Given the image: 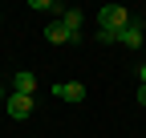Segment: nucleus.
I'll list each match as a JSON object with an SVG mask.
<instances>
[{"instance_id":"1","label":"nucleus","mask_w":146,"mask_h":138,"mask_svg":"<svg viewBox=\"0 0 146 138\" xmlns=\"http://www.w3.org/2000/svg\"><path fill=\"white\" fill-rule=\"evenodd\" d=\"M130 21H134V16H130V8H126V4H102V8H98V29L122 33Z\"/></svg>"},{"instance_id":"2","label":"nucleus","mask_w":146,"mask_h":138,"mask_svg":"<svg viewBox=\"0 0 146 138\" xmlns=\"http://www.w3.org/2000/svg\"><path fill=\"white\" fill-rule=\"evenodd\" d=\"M4 106H8V118L25 122V118L33 114V98H25V94H8V98H4Z\"/></svg>"},{"instance_id":"3","label":"nucleus","mask_w":146,"mask_h":138,"mask_svg":"<svg viewBox=\"0 0 146 138\" xmlns=\"http://www.w3.org/2000/svg\"><path fill=\"white\" fill-rule=\"evenodd\" d=\"M53 98H61V102H85V85L81 81H61V85H53Z\"/></svg>"},{"instance_id":"4","label":"nucleus","mask_w":146,"mask_h":138,"mask_svg":"<svg viewBox=\"0 0 146 138\" xmlns=\"http://www.w3.org/2000/svg\"><path fill=\"white\" fill-rule=\"evenodd\" d=\"M12 94H25V98H33V94H36V73L21 69V73L12 77Z\"/></svg>"},{"instance_id":"5","label":"nucleus","mask_w":146,"mask_h":138,"mask_svg":"<svg viewBox=\"0 0 146 138\" xmlns=\"http://www.w3.org/2000/svg\"><path fill=\"white\" fill-rule=\"evenodd\" d=\"M118 45H126V49H138L142 45V21H130L122 33H118Z\"/></svg>"},{"instance_id":"6","label":"nucleus","mask_w":146,"mask_h":138,"mask_svg":"<svg viewBox=\"0 0 146 138\" xmlns=\"http://www.w3.org/2000/svg\"><path fill=\"white\" fill-rule=\"evenodd\" d=\"M61 25H65V33H69L73 41L81 37V12L77 8H61Z\"/></svg>"},{"instance_id":"7","label":"nucleus","mask_w":146,"mask_h":138,"mask_svg":"<svg viewBox=\"0 0 146 138\" xmlns=\"http://www.w3.org/2000/svg\"><path fill=\"white\" fill-rule=\"evenodd\" d=\"M45 41H53V45H69L73 37L65 33V25H61V21H49V25H45Z\"/></svg>"},{"instance_id":"8","label":"nucleus","mask_w":146,"mask_h":138,"mask_svg":"<svg viewBox=\"0 0 146 138\" xmlns=\"http://www.w3.org/2000/svg\"><path fill=\"white\" fill-rule=\"evenodd\" d=\"M29 8H33V12H61L57 0H29Z\"/></svg>"},{"instance_id":"9","label":"nucleus","mask_w":146,"mask_h":138,"mask_svg":"<svg viewBox=\"0 0 146 138\" xmlns=\"http://www.w3.org/2000/svg\"><path fill=\"white\" fill-rule=\"evenodd\" d=\"M98 41H102V45H118V33H110V29H98Z\"/></svg>"},{"instance_id":"10","label":"nucleus","mask_w":146,"mask_h":138,"mask_svg":"<svg viewBox=\"0 0 146 138\" xmlns=\"http://www.w3.org/2000/svg\"><path fill=\"white\" fill-rule=\"evenodd\" d=\"M138 106H146V85H138Z\"/></svg>"},{"instance_id":"11","label":"nucleus","mask_w":146,"mask_h":138,"mask_svg":"<svg viewBox=\"0 0 146 138\" xmlns=\"http://www.w3.org/2000/svg\"><path fill=\"white\" fill-rule=\"evenodd\" d=\"M138 85H146V61H142V69H138Z\"/></svg>"},{"instance_id":"12","label":"nucleus","mask_w":146,"mask_h":138,"mask_svg":"<svg viewBox=\"0 0 146 138\" xmlns=\"http://www.w3.org/2000/svg\"><path fill=\"white\" fill-rule=\"evenodd\" d=\"M4 98H8V94H4V85H0V102H4Z\"/></svg>"},{"instance_id":"13","label":"nucleus","mask_w":146,"mask_h":138,"mask_svg":"<svg viewBox=\"0 0 146 138\" xmlns=\"http://www.w3.org/2000/svg\"><path fill=\"white\" fill-rule=\"evenodd\" d=\"M0 21H4V12H0Z\"/></svg>"}]
</instances>
